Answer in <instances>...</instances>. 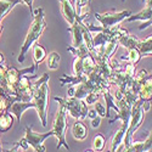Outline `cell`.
Instances as JSON below:
<instances>
[{
	"mask_svg": "<svg viewBox=\"0 0 152 152\" xmlns=\"http://www.w3.org/2000/svg\"><path fill=\"white\" fill-rule=\"evenodd\" d=\"M60 62H61V56L56 51H51L46 57V66L51 71H55L60 67Z\"/></svg>",
	"mask_w": 152,
	"mask_h": 152,
	"instance_id": "obj_18",
	"label": "cell"
},
{
	"mask_svg": "<svg viewBox=\"0 0 152 152\" xmlns=\"http://www.w3.org/2000/svg\"><path fill=\"white\" fill-rule=\"evenodd\" d=\"M54 100L56 102L60 101L65 105L67 113H69V116L75 118L77 121H83L88 117V111L89 110H88V105L84 102V100H79L75 97H55Z\"/></svg>",
	"mask_w": 152,
	"mask_h": 152,
	"instance_id": "obj_6",
	"label": "cell"
},
{
	"mask_svg": "<svg viewBox=\"0 0 152 152\" xmlns=\"http://www.w3.org/2000/svg\"><path fill=\"white\" fill-rule=\"evenodd\" d=\"M14 124V117L10 113H4L0 116V133H5L12 128Z\"/></svg>",
	"mask_w": 152,
	"mask_h": 152,
	"instance_id": "obj_20",
	"label": "cell"
},
{
	"mask_svg": "<svg viewBox=\"0 0 152 152\" xmlns=\"http://www.w3.org/2000/svg\"><path fill=\"white\" fill-rule=\"evenodd\" d=\"M97 117V113L95 110H89L88 111V118H90V119H94Z\"/></svg>",
	"mask_w": 152,
	"mask_h": 152,
	"instance_id": "obj_26",
	"label": "cell"
},
{
	"mask_svg": "<svg viewBox=\"0 0 152 152\" xmlns=\"http://www.w3.org/2000/svg\"><path fill=\"white\" fill-rule=\"evenodd\" d=\"M60 3H61V12L63 17H65L69 26H73L75 20H77L74 5L71 3V0H60Z\"/></svg>",
	"mask_w": 152,
	"mask_h": 152,
	"instance_id": "obj_10",
	"label": "cell"
},
{
	"mask_svg": "<svg viewBox=\"0 0 152 152\" xmlns=\"http://www.w3.org/2000/svg\"><path fill=\"white\" fill-rule=\"evenodd\" d=\"M88 128L82 121H75L72 125V135L75 140L83 141L84 139L88 136Z\"/></svg>",
	"mask_w": 152,
	"mask_h": 152,
	"instance_id": "obj_15",
	"label": "cell"
},
{
	"mask_svg": "<svg viewBox=\"0 0 152 152\" xmlns=\"http://www.w3.org/2000/svg\"><path fill=\"white\" fill-rule=\"evenodd\" d=\"M4 62V56H3V54L0 53V65H1V63Z\"/></svg>",
	"mask_w": 152,
	"mask_h": 152,
	"instance_id": "obj_28",
	"label": "cell"
},
{
	"mask_svg": "<svg viewBox=\"0 0 152 152\" xmlns=\"http://www.w3.org/2000/svg\"><path fill=\"white\" fill-rule=\"evenodd\" d=\"M132 16L130 10H123V11H107L104 14L95 12V18L100 22L101 27L104 29H112L113 27L119 26V23L128 17Z\"/></svg>",
	"mask_w": 152,
	"mask_h": 152,
	"instance_id": "obj_5",
	"label": "cell"
},
{
	"mask_svg": "<svg viewBox=\"0 0 152 152\" xmlns=\"http://www.w3.org/2000/svg\"><path fill=\"white\" fill-rule=\"evenodd\" d=\"M18 3L20 0H0V22Z\"/></svg>",
	"mask_w": 152,
	"mask_h": 152,
	"instance_id": "obj_17",
	"label": "cell"
},
{
	"mask_svg": "<svg viewBox=\"0 0 152 152\" xmlns=\"http://www.w3.org/2000/svg\"><path fill=\"white\" fill-rule=\"evenodd\" d=\"M152 151V130L145 141H133V144L128 147H124L123 152H148Z\"/></svg>",
	"mask_w": 152,
	"mask_h": 152,
	"instance_id": "obj_9",
	"label": "cell"
},
{
	"mask_svg": "<svg viewBox=\"0 0 152 152\" xmlns=\"http://www.w3.org/2000/svg\"><path fill=\"white\" fill-rule=\"evenodd\" d=\"M100 123H101V117H96V118H94V119H91V126L94 129H96V128H99L100 126Z\"/></svg>",
	"mask_w": 152,
	"mask_h": 152,
	"instance_id": "obj_25",
	"label": "cell"
},
{
	"mask_svg": "<svg viewBox=\"0 0 152 152\" xmlns=\"http://www.w3.org/2000/svg\"><path fill=\"white\" fill-rule=\"evenodd\" d=\"M122 1H125V0H122Z\"/></svg>",
	"mask_w": 152,
	"mask_h": 152,
	"instance_id": "obj_31",
	"label": "cell"
},
{
	"mask_svg": "<svg viewBox=\"0 0 152 152\" xmlns=\"http://www.w3.org/2000/svg\"><path fill=\"white\" fill-rule=\"evenodd\" d=\"M137 49L141 54V57L144 56H151L152 55V35L140 39L137 44Z\"/></svg>",
	"mask_w": 152,
	"mask_h": 152,
	"instance_id": "obj_16",
	"label": "cell"
},
{
	"mask_svg": "<svg viewBox=\"0 0 152 152\" xmlns=\"http://www.w3.org/2000/svg\"><path fill=\"white\" fill-rule=\"evenodd\" d=\"M31 107L35 108V105H34L33 101H31V102H22V101H17V102H12V105L10 106V112L20 121L21 117H22V113L27 108H31Z\"/></svg>",
	"mask_w": 152,
	"mask_h": 152,
	"instance_id": "obj_13",
	"label": "cell"
},
{
	"mask_svg": "<svg viewBox=\"0 0 152 152\" xmlns=\"http://www.w3.org/2000/svg\"><path fill=\"white\" fill-rule=\"evenodd\" d=\"M49 136H55V133L53 129L48 133H35L32 130V126H26V135H24L23 140L27 142L28 147L32 146L34 148V152H45V145L44 141Z\"/></svg>",
	"mask_w": 152,
	"mask_h": 152,
	"instance_id": "obj_7",
	"label": "cell"
},
{
	"mask_svg": "<svg viewBox=\"0 0 152 152\" xmlns=\"http://www.w3.org/2000/svg\"><path fill=\"white\" fill-rule=\"evenodd\" d=\"M85 152H95V151H94V150H86Z\"/></svg>",
	"mask_w": 152,
	"mask_h": 152,
	"instance_id": "obj_29",
	"label": "cell"
},
{
	"mask_svg": "<svg viewBox=\"0 0 152 152\" xmlns=\"http://www.w3.org/2000/svg\"><path fill=\"white\" fill-rule=\"evenodd\" d=\"M49 74L44 73L42 77L38 79L34 84H32L33 88V102L35 105V110L38 112L43 126L48 125V97H49Z\"/></svg>",
	"mask_w": 152,
	"mask_h": 152,
	"instance_id": "obj_1",
	"label": "cell"
},
{
	"mask_svg": "<svg viewBox=\"0 0 152 152\" xmlns=\"http://www.w3.org/2000/svg\"><path fill=\"white\" fill-rule=\"evenodd\" d=\"M126 130H128V125H122L121 128L116 132V134L112 137V142H111V150L110 152H117L122 145V142H124V137L126 134Z\"/></svg>",
	"mask_w": 152,
	"mask_h": 152,
	"instance_id": "obj_12",
	"label": "cell"
},
{
	"mask_svg": "<svg viewBox=\"0 0 152 152\" xmlns=\"http://www.w3.org/2000/svg\"><path fill=\"white\" fill-rule=\"evenodd\" d=\"M0 152H3V147H1V144H0Z\"/></svg>",
	"mask_w": 152,
	"mask_h": 152,
	"instance_id": "obj_30",
	"label": "cell"
},
{
	"mask_svg": "<svg viewBox=\"0 0 152 152\" xmlns=\"http://www.w3.org/2000/svg\"><path fill=\"white\" fill-rule=\"evenodd\" d=\"M46 57V51L45 49L39 45V44H34L33 46V58H34V66L38 67V65Z\"/></svg>",
	"mask_w": 152,
	"mask_h": 152,
	"instance_id": "obj_19",
	"label": "cell"
},
{
	"mask_svg": "<svg viewBox=\"0 0 152 152\" xmlns=\"http://www.w3.org/2000/svg\"><path fill=\"white\" fill-rule=\"evenodd\" d=\"M6 152H21V151L18 150V146H17V145H15V146L12 147L11 150H9V151H6Z\"/></svg>",
	"mask_w": 152,
	"mask_h": 152,
	"instance_id": "obj_27",
	"label": "cell"
},
{
	"mask_svg": "<svg viewBox=\"0 0 152 152\" xmlns=\"http://www.w3.org/2000/svg\"><path fill=\"white\" fill-rule=\"evenodd\" d=\"M140 100L152 101V73L140 80Z\"/></svg>",
	"mask_w": 152,
	"mask_h": 152,
	"instance_id": "obj_11",
	"label": "cell"
},
{
	"mask_svg": "<svg viewBox=\"0 0 152 152\" xmlns=\"http://www.w3.org/2000/svg\"><path fill=\"white\" fill-rule=\"evenodd\" d=\"M33 16L34 20L32 22V24L29 26V29L27 32L26 39L23 42V45L21 48V54L18 56V62L22 63L24 61V56H26L27 51L35 44V42L42 37L46 23H45V18H44V10L42 7H38L35 11H33Z\"/></svg>",
	"mask_w": 152,
	"mask_h": 152,
	"instance_id": "obj_2",
	"label": "cell"
},
{
	"mask_svg": "<svg viewBox=\"0 0 152 152\" xmlns=\"http://www.w3.org/2000/svg\"><path fill=\"white\" fill-rule=\"evenodd\" d=\"M142 100H139L132 106V113H130V121L129 126L126 130L125 137H124V147H128L133 144V135L136 133V130L140 128V125L144 121V110H142Z\"/></svg>",
	"mask_w": 152,
	"mask_h": 152,
	"instance_id": "obj_4",
	"label": "cell"
},
{
	"mask_svg": "<svg viewBox=\"0 0 152 152\" xmlns=\"http://www.w3.org/2000/svg\"><path fill=\"white\" fill-rule=\"evenodd\" d=\"M106 147V139L102 134H97L94 137V141H93V148L96 152H102Z\"/></svg>",
	"mask_w": 152,
	"mask_h": 152,
	"instance_id": "obj_22",
	"label": "cell"
},
{
	"mask_svg": "<svg viewBox=\"0 0 152 152\" xmlns=\"http://www.w3.org/2000/svg\"><path fill=\"white\" fill-rule=\"evenodd\" d=\"M95 105V111H96V113H97V116L99 117H101V118H105V117H107V113H106V106L104 105V104H101V102H96V104H94Z\"/></svg>",
	"mask_w": 152,
	"mask_h": 152,
	"instance_id": "obj_24",
	"label": "cell"
},
{
	"mask_svg": "<svg viewBox=\"0 0 152 152\" xmlns=\"http://www.w3.org/2000/svg\"><path fill=\"white\" fill-rule=\"evenodd\" d=\"M142 21V24L140 27H139V31H144L145 28L150 27L152 24V6L151 5H147L140 11L137 12V14H135L134 16H130L126 18V21L128 22H133V21Z\"/></svg>",
	"mask_w": 152,
	"mask_h": 152,
	"instance_id": "obj_8",
	"label": "cell"
},
{
	"mask_svg": "<svg viewBox=\"0 0 152 152\" xmlns=\"http://www.w3.org/2000/svg\"><path fill=\"white\" fill-rule=\"evenodd\" d=\"M128 62L132 63V65H136V63L141 60V54L137 48H133L128 50Z\"/></svg>",
	"mask_w": 152,
	"mask_h": 152,
	"instance_id": "obj_23",
	"label": "cell"
},
{
	"mask_svg": "<svg viewBox=\"0 0 152 152\" xmlns=\"http://www.w3.org/2000/svg\"><path fill=\"white\" fill-rule=\"evenodd\" d=\"M118 45H119V44H118L117 39H112V40L107 42V43L104 45V57H105L106 60H110V58L112 57V55L115 54V51L117 50Z\"/></svg>",
	"mask_w": 152,
	"mask_h": 152,
	"instance_id": "obj_21",
	"label": "cell"
},
{
	"mask_svg": "<svg viewBox=\"0 0 152 152\" xmlns=\"http://www.w3.org/2000/svg\"><path fill=\"white\" fill-rule=\"evenodd\" d=\"M58 102V107H57V112L55 116V121H54V126H53V132L55 133V137L57 139V150L60 147H66L67 150H69L68 144L66 142V130H67V110L62 102Z\"/></svg>",
	"mask_w": 152,
	"mask_h": 152,
	"instance_id": "obj_3",
	"label": "cell"
},
{
	"mask_svg": "<svg viewBox=\"0 0 152 152\" xmlns=\"http://www.w3.org/2000/svg\"><path fill=\"white\" fill-rule=\"evenodd\" d=\"M117 42H118L119 45H122L126 50H129V49H133V48H137V44H139V42H140V38L132 35L130 33H126L124 35L117 37Z\"/></svg>",
	"mask_w": 152,
	"mask_h": 152,
	"instance_id": "obj_14",
	"label": "cell"
}]
</instances>
